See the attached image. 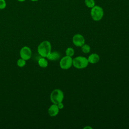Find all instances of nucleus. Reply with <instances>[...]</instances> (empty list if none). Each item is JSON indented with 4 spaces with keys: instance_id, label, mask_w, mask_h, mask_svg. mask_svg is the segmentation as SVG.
Returning <instances> with one entry per match:
<instances>
[{
    "instance_id": "1",
    "label": "nucleus",
    "mask_w": 129,
    "mask_h": 129,
    "mask_svg": "<svg viewBox=\"0 0 129 129\" xmlns=\"http://www.w3.org/2000/svg\"><path fill=\"white\" fill-rule=\"evenodd\" d=\"M37 51L41 56L46 57L51 51V45L50 42L47 40L42 41L38 45Z\"/></svg>"
},
{
    "instance_id": "2",
    "label": "nucleus",
    "mask_w": 129,
    "mask_h": 129,
    "mask_svg": "<svg viewBox=\"0 0 129 129\" xmlns=\"http://www.w3.org/2000/svg\"><path fill=\"white\" fill-rule=\"evenodd\" d=\"M90 15L92 19L95 21L101 20L104 16V11L102 7L99 6L95 5L91 8Z\"/></svg>"
},
{
    "instance_id": "3",
    "label": "nucleus",
    "mask_w": 129,
    "mask_h": 129,
    "mask_svg": "<svg viewBox=\"0 0 129 129\" xmlns=\"http://www.w3.org/2000/svg\"><path fill=\"white\" fill-rule=\"evenodd\" d=\"M89 63L88 59L82 56H78L73 59V66L77 69L86 68Z\"/></svg>"
},
{
    "instance_id": "4",
    "label": "nucleus",
    "mask_w": 129,
    "mask_h": 129,
    "mask_svg": "<svg viewBox=\"0 0 129 129\" xmlns=\"http://www.w3.org/2000/svg\"><path fill=\"white\" fill-rule=\"evenodd\" d=\"M63 98V92L59 89H55L53 90L50 95V99L51 102L56 104L62 102Z\"/></svg>"
},
{
    "instance_id": "5",
    "label": "nucleus",
    "mask_w": 129,
    "mask_h": 129,
    "mask_svg": "<svg viewBox=\"0 0 129 129\" xmlns=\"http://www.w3.org/2000/svg\"><path fill=\"white\" fill-rule=\"evenodd\" d=\"M59 66L63 70L69 69L73 66V59L72 57L66 55L60 60Z\"/></svg>"
},
{
    "instance_id": "6",
    "label": "nucleus",
    "mask_w": 129,
    "mask_h": 129,
    "mask_svg": "<svg viewBox=\"0 0 129 129\" xmlns=\"http://www.w3.org/2000/svg\"><path fill=\"white\" fill-rule=\"evenodd\" d=\"M20 55L22 58L27 60L31 58L32 56V51L29 47L24 46L20 50Z\"/></svg>"
},
{
    "instance_id": "7",
    "label": "nucleus",
    "mask_w": 129,
    "mask_h": 129,
    "mask_svg": "<svg viewBox=\"0 0 129 129\" xmlns=\"http://www.w3.org/2000/svg\"><path fill=\"white\" fill-rule=\"evenodd\" d=\"M73 43L77 47H81L85 44V40L83 35L80 34H76L73 37Z\"/></svg>"
},
{
    "instance_id": "8",
    "label": "nucleus",
    "mask_w": 129,
    "mask_h": 129,
    "mask_svg": "<svg viewBox=\"0 0 129 129\" xmlns=\"http://www.w3.org/2000/svg\"><path fill=\"white\" fill-rule=\"evenodd\" d=\"M59 109L58 108L57 104L53 103V104L51 105L49 107L48 109V112L49 115L50 116L53 117L58 114L59 112Z\"/></svg>"
},
{
    "instance_id": "9",
    "label": "nucleus",
    "mask_w": 129,
    "mask_h": 129,
    "mask_svg": "<svg viewBox=\"0 0 129 129\" xmlns=\"http://www.w3.org/2000/svg\"><path fill=\"white\" fill-rule=\"evenodd\" d=\"M60 57V54L57 51L51 52L46 56V58L50 60L55 61L58 60Z\"/></svg>"
},
{
    "instance_id": "10",
    "label": "nucleus",
    "mask_w": 129,
    "mask_h": 129,
    "mask_svg": "<svg viewBox=\"0 0 129 129\" xmlns=\"http://www.w3.org/2000/svg\"><path fill=\"white\" fill-rule=\"evenodd\" d=\"M89 62L91 63H96L99 61L100 57L97 53H92L87 58Z\"/></svg>"
},
{
    "instance_id": "11",
    "label": "nucleus",
    "mask_w": 129,
    "mask_h": 129,
    "mask_svg": "<svg viewBox=\"0 0 129 129\" xmlns=\"http://www.w3.org/2000/svg\"><path fill=\"white\" fill-rule=\"evenodd\" d=\"M39 66L41 68H46L48 66V61L45 58V57H41L40 58L38 61Z\"/></svg>"
},
{
    "instance_id": "12",
    "label": "nucleus",
    "mask_w": 129,
    "mask_h": 129,
    "mask_svg": "<svg viewBox=\"0 0 129 129\" xmlns=\"http://www.w3.org/2000/svg\"><path fill=\"white\" fill-rule=\"evenodd\" d=\"M85 4L89 8H92L95 5L94 0H85Z\"/></svg>"
},
{
    "instance_id": "13",
    "label": "nucleus",
    "mask_w": 129,
    "mask_h": 129,
    "mask_svg": "<svg viewBox=\"0 0 129 129\" xmlns=\"http://www.w3.org/2000/svg\"><path fill=\"white\" fill-rule=\"evenodd\" d=\"M81 50L84 53H88L90 51L91 48L88 44H84L81 46Z\"/></svg>"
},
{
    "instance_id": "14",
    "label": "nucleus",
    "mask_w": 129,
    "mask_h": 129,
    "mask_svg": "<svg viewBox=\"0 0 129 129\" xmlns=\"http://www.w3.org/2000/svg\"><path fill=\"white\" fill-rule=\"evenodd\" d=\"M75 53V50L72 47H68L66 50V54L69 56H73Z\"/></svg>"
},
{
    "instance_id": "15",
    "label": "nucleus",
    "mask_w": 129,
    "mask_h": 129,
    "mask_svg": "<svg viewBox=\"0 0 129 129\" xmlns=\"http://www.w3.org/2000/svg\"><path fill=\"white\" fill-rule=\"evenodd\" d=\"M17 66L19 67H23L26 64V60L23 58H20L17 60Z\"/></svg>"
},
{
    "instance_id": "16",
    "label": "nucleus",
    "mask_w": 129,
    "mask_h": 129,
    "mask_svg": "<svg viewBox=\"0 0 129 129\" xmlns=\"http://www.w3.org/2000/svg\"><path fill=\"white\" fill-rule=\"evenodd\" d=\"M6 3L5 0H0V9L2 10L6 8Z\"/></svg>"
},
{
    "instance_id": "17",
    "label": "nucleus",
    "mask_w": 129,
    "mask_h": 129,
    "mask_svg": "<svg viewBox=\"0 0 129 129\" xmlns=\"http://www.w3.org/2000/svg\"><path fill=\"white\" fill-rule=\"evenodd\" d=\"M57 106H58V108H59V109H63V107H64V105H63V104L62 103V102H60V103H58V104H57Z\"/></svg>"
},
{
    "instance_id": "18",
    "label": "nucleus",
    "mask_w": 129,
    "mask_h": 129,
    "mask_svg": "<svg viewBox=\"0 0 129 129\" xmlns=\"http://www.w3.org/2000/svg\"><path fill=\"white\" fill-rule=\"evenodd\" d=\"M90 128V129H91V128H92V127H91L89 126H86V127H84V128Z\"/></svg>"
},
{
    "instance_id": "19",
    "label": "nucleus",
    "mask_w": 129,
    "mask_h": 129,
    "mask_svg": "<svg viewBox=\"0 0 129 129\" xmlns=\"http://www.w3.org/2000/svg\"><path fill=\"white\" fill-rule=\"evenodd\" d=\"M17 1H18L19 2H24V1H25L26 0H17Z\"/></svg>"
},
{
    "instance_id": "20",
    "label": "nucleus",
    "mask_w": 129,
    "mask_h": 129,
    "mask_svg": "<svg viewBox=\"0 0 129 129\" xmlns=\"http://www.w3.org/2000/svg\"><path fill=\"white\" fill-rule=\"evenodd\" d=\"M30 1H33V2H36V1H39V0H30Z\"/></svg>"
}]
</instances>
